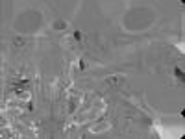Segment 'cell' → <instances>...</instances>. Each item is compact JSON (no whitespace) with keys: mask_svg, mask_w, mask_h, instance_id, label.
Wrapping results in <instances>:
<instances>
[{"mask_svg":"<svg viewBox=\"0 0 185 139\" xmlns=\"http://www.w3.org/2000/svg\"><path fill=\"white\" fill-rule=\"evenodd\" d=\"M106 83L111 85V87L122 85V83H124V76H109V78H106Z\"/></svg>","mask_w":185,"mask_h":139,"instance_id":"6da1fadb","label":"cell"},{"mask_svg":"<svg viewBox=\"0 0 185 139\" xmlns=\"http://www.w3.org/2000/svg\"><path fill=\"white\" fill-rule=\"evenodd\" d=\"M24 44H26V39L24 37H15L13 39V47L15 48H21V47H24Z\"/></svg>","mask_w":185,"mask_h":139,"instance_id":"7a4b0ae2","label":"cell"},{"mask_svg":"<svg viewBox=\"0 0 185 139\" xmlns=\"http://www.w3.org/2000/svg\"><path fill=\"white\" fill-rule=\"evenodd\" d=\"M82 32H78V30H76V32H74V39H78V41H82Z\"/></svg>","mask_w":185,"mask_h":139,"instance_id":"5b68a950","label":"cell"},{"mask_svg":"<svg viewBox=\"0 0 185 139\" xmlns=\"http://www.w3.org/2000/svg\"><path fill=\"white\" fill-rule=\"evenodd\" d=\"M174 72H176L178 78H182V80H183V71H182V69H174Z\"/></svg>","mask_w":185,"mask_h":139,"instance_id":"277c9868","label":"cell"},{"mask_svg":"<svg viewBox=\"0 0 185 139\" xmlns=\"http://www.w3.org/2000/svg\"><path fill=\"white\" fill-rule=\"evenodd\" d=\"M54 28H56V30H65V28H67V22H65V21H56V22H54Z\"/></svg>","mask_w":185,"mask_h":139,"instance_id":"3957f363","label":"cell"}]
</instances>
